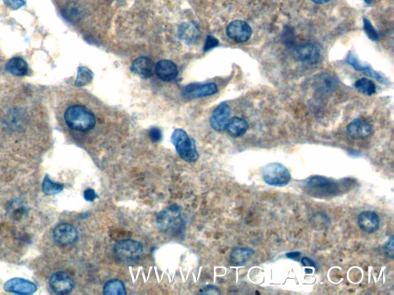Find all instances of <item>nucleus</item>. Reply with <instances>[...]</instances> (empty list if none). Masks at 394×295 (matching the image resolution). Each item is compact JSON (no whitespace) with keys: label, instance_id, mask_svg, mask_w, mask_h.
<instances>
[{"label":"nucleus","instance_id":"f257e3e1","mask_svg":"<svg viewBox=\"0 0 394 295\" xmlns=\"http://www.w3.org/2000/svg\"><path fill=\"white\" fill-rule=\"evenodd\" d=\"M64 120L68 127L77 132H89L97 123L95 115L81 105L69 106L65 112Z\"/></svg>","mask_w":394,"mask_h":295},{"label":"nucleus","instance_id":"f03ea898","mask_svg":"<svg viewBox=\"0 0 394 295\" xmlns=\"http://www.w3.org/2000/svg\"><path fill=\"white\" fill-rule=\"evenodd\" d=\"M156 225L166 234L180 232L185 225L181 207L173 205L161 211L156 217Z\"/></svg>","mask_w":394,"mask_h":295},{"label":"nucleus","instance_id":"7ed1b4c3","mask_svg":"<svg viewBox=\"0 0 394 295\" xmlns=\"http://www.w3.org/2000/svg\"><path fill=\"white\" fill-rule=\"evenodd\" d=\"M171 142L174 145L178 154L187 162L198 160L199 154L196 143L184 129H176L172 134Z\"/></svg>","mask_w":394,"mask_h":295},{"label":"nucleus","instance_id":"20e7f679","mask_svg":"<svg viewBox=\"0 0 394 295\" xmlns=\"http://www.w3.org/2000/svg\"><path fill=\"white\" fill-rule=\"evenodd\" d=\"M113 252L116 259L121 262L134 263L144 254V245L133 239H123L114 245Z\"/></svg>","mask_w":394,"mask_h":295},{"label":"nucleus","instance_id":"39448f33","mask_svg":"<svg viewBox=\"0 0 394 295\" xmlns=\"http://www.w3.org/2000/svg\"><path fill=\"white\" fill-rule=\"evenodd\" d=\"M262 175L263 181L272 186H284L291 180L289 170L284 165L277 162L264 165L262 169Z\"/></svg>","mask_w":394,"mask_h":295},{"label":"nucleus","instance_id":"423d86ee","mask_svg":"<svg viewBox=\"0 0 394 295\" xmlns=\"http://www.w3.org/2000/svg\"><path fill=\"white\" fill-rule=\"evenodd\" d=\"M306 185L309 191H313L319 195H334L339 189L336 182L322 176L316 175L309 178Z\"/></svg>","mask_w":394,"mask_h":295},{"label":"nucleus","instance_id":"0eeeda50","mask_svg":"<svg viewBox=\"0 0 394 295\" xmlns=\"http://www.w3.org/2000/svg\"><path fill=\"white\" fill-rule=\"evenodd\" d=\"M226 35L236 43H245L250 38L252 29L246 22L235 20L228 25Z\"/></svg>","mask_w":394,"mask_h":295},{"label":"nucleus","instance_id":"6e6552de","mask_svg":"<svg viewBox=\"0 0 394 295\" xmlns=\"http://www.w3.org/2000/svg\"><path fill=\"white\" fill-rule=\"evenodd\" d=\"M78 235L77 228L70 224H60L53 230L54 240L59 245H72L77 242Z\"/></svg>","mask_w":394,"mask_h":295},{"label":"nucleus","instance_id":"1a4fd4ad","mask_svg":"<svg viewBox=\"0 0 394 295\" xmlns=\"http://www.w3.org/2000/svg\"><path fill=\"white\" fill-rule=\"evenodd\" d=\"M49 287L53 292L64 294L71 292L74 288V281L67 273L59 271L49 279Z\"/></svg>","mask_w":394,"mask_h":295},{"label":"nucleus","instance_id":"9d476101","mask_svg":"<svg viewBox=\"0 0 394 295\" xmlns=\"http://www.w3.org/2000/svg\"><path fill=\"white\" fill-rule=\"evenodd\" d=\"M373 127L370 122L364 119H356L347 126L349 136L353 140H364L371 135Z\"/></svg>","mask_w":394,"mask_h":295},{"label":"nucleus","instance_id":"9b49d317","mask_svg":"<svg viewBox=\"0 0 394 295\" xmlns=\"http://www.w3.org/2000/svg\"><path fill=\"white\" fill-rule=\"evenodd\" d=\"M230 107L226 103H221L212 112L210 124L212 129L217 132H222L226 129L230 116Z\"/></svg>","mask_w":394,"mask_h":295},{"label":"nucleus","instance_id":"f8f14e48","mask_svg":"<svg viewBox=\"0 0 394 295\" xmlns=\"http://www.w3.org/2000/svg\"><path fill=\"white\" fill-rule=\"evenodd\" d=\"M296 56L302 63L314 65L319 63L320 52L316 45L313 43H306L297 48Z\"/></svg>","mask_w":394,"mask_h":295},{"label":"nucleus","instance_id":"ddd939ff","mask_svg":"<svg viewBox=\"0 0 394 295\" xmlns=\"http://www.w3.org/2000/svg\"><path fill=\"white\" fill-rule=\"evenodd\" d=\"M4 288L9 292L21 294H33L37 290L35 284L20 278H15L6 282Z\"/></svg>","mask_w":394,"mask_h":295},{"label":"nucleus","instance_id":"4468645a","mask_svg":"<svg viewBox=\"0 0 394 295\" xmlns=\"http://www.w3.org/2000/svg\"><path fill=\"white\" fill-rule=\"evenodd\" d=\"M357 224L362 231L367 233H374L378 231L381 225L379 216L374 211H365L358 216Z\"/></svg>","mask_w":394,"mask_h":295},{"label":"nucleus","instance_id":"2eb2a0df","mask_svg":"<svg viewBox=\"0 0 394 295\" xmlns=\"http://www.w3.org/2000/svg\"><path fill=\"white\" fill-rule=\"evenodd\" d=\"M156 75L164 82H171L176 78L179 71L177 66L170 60H164L158 62L155 66Z\"/></svg>","mask_w":394,"mask_h":295},{"label":"nucleus","instance_id":"dca6fc26","mask_svg":"<svg viewBox=\"0 0 394 295\" xmlns=\"http://www.w3.org/2000/svg\"><path fill=\"white\" fill-rule=\"evenodd\" d=\"M218 92L217 85L214 83H207L204 85L190 84L184 89V94L185 96L190 98H201L209 96Z\"/></svg>","mask_w":394,"mask_h":295},{"label":"nucleus","instance_id":"f3484780","mask_svg":"<svg viewBox=\"0 0 394 295\" xmlns=\"http://www.w3.org/2000/svg\"><path fill=\"white\" fill-rule=\"evenodd\" d=\"M131 71L141 78H150L154 73L155 64L147 57H139L133 61L131 66Z\"/></svg>","mask_w":394,"mask_h":295},{"label":"nucleus","instance_id":"a211bd4d","mask_svg":"<svg viewBox=\"0 0 394 295\" xmlns=\"http://www.w3.org/2000/svg\"><path fill=\"white\" fill-rule=\"evenodd\" d=\"M249 128V124L246 120L239 117H234L228 122L226 129L230 136L237 138L246 133Z\"/></svg>","mask_w":394,"mask_h":295},{"label":"nucleus","instance_id":"6ab92c4d","mask_svg":"<svg viewBox=\"0 0 394 295\" xmlns=\"http://www.w3.org/2000/svg\"><path fill=\"white\" fill-rule=\"evenodd\" d=\"M6 69L9 73L15 76H23L28 72L27 63L23 58L14 57L6 65Z\"/></svg>","mask_w":394,"mask_h":295},{"label":"nucleus","instance_id":"aec40b11","mask_svg":"<svg viewBox=\"0 0 394 295\" xmlns=\"http://www.w3.org/2000/svg\"><path fill=\"white\" fill-rule=\"evenodd\" d=\"M254 254V251L251 248L237 247L231 251L229 259L232 264L240 266V265H245Z\"/></svg>","mask_w":394,"mask_h":295},{"label":"nucleus","instance_id":"412c9836","mask_svg":"<svg viewBox=\"0 0 394 295\" xmlns=\"http://www.w3.org/2000/svg\"><path fill=\"white\" fill-rule=\"evenodd\" d=\"M347 63H348V64H350V66H353V67L355 69H356V70L366 71L367 75H370V76L373 77V78H376L377 80L381 82V83H386V80L382 76V75H380L378 72L373 71V69H371V68H370V66H367V65L363 64V63H361V62H360L359 60L353 55V54H349L348 56H347Z\"/></svg>","mask_w":394,"mask_h":295},{"label":"nucleus","instance_id":"4be33fe9","mask_svg":"<svg viewBox=\"0 0 394 295\" xmlns=\"http://www.w3.org/2000/svg\"><path fill=\"white\" fill-rule=\"evenodd\" d=\"M178 34L181 40L187 43H193L198 37L199 31L193 23H185L180 26Z\"/></svg>","mask_w":394,"mask_h":295},{"label":"nucleus","instance_id":"5701e85b","mask_svg":"<svg viewBox=\"0 0 394 295\" xmlns=\"http://www.w3.org/2000/svg\"><path fill=\"white\" fill-rule=\"evenodd\" d=\"M103 294L105 295H124L127 294L123 282L119 280H111L105 284Z\"/></svg>","mask_w":394,"mask_h":295},{"label":"nucleus","instance_id":"b1692460","mask_svg":"<svg viewBox=\"0 0 394 295\" xmlns=\"http://www.w3.org/2000/svg\"><path fill=\"white\" fill-rule=\"evenodd\" d=\"M94 78V72L86 67H80L77 72V80L75 82V86L77 87H83L87 86Z\"/></svg>","mask_w":394,"mask_h":295},{"label":"nucleus","instance_id":"393cba45","mask_svg":"<svg viewBox=\"0 0 394 295\" xmlns=\"http://www.w3.org/2000/svg\"><path fill=\"white\" fill-rule=\"evenodd\" d=\"M355 88L358 92L366 95H372L376 93V86L373 82L368 78H363L355 83Z\"/></svg>","mask_w":394,"mask_h":295},{"label":"nucleus","instance_id":"a878e982","mask_svg":"<svg viewBox=\"0 0 394 295\" xmlns=\"http://www.w3.org/2000/svg\"><path fill=\"white\" fill-rule=\"evenodd\" d=\"M43 191L48 195H55L59 194L63 190V185L61 184L56 183L52 182L49 176L46 175L43 182L42 185Z\"/></svg>","mask_w":394,"mask_h":295},{"label":"nucleus","instance_id":"bb28decb","mask_svg":"<svg viewBox=\"0 0 394 295\" xmlns=\"http://www.w3.org/2000/svg\"><path fill=\"white\" fill-rule=\"evenodd\" d=\"M364 27L366 33H367V35H368L370 40H373V41H377L378 40L379 35H378V32L375 30L370 22L367 19V18H364Z\"/></svg>","mask_w":394,"mask_h":295},{"label":"nucleus","instance_id":"cd10ccee","mask_svg":"<svg viewBox=\"0 0 394 295\" xmlns=\"http://www.w3.org/2000/svg\"><path fill=\"white\" fill-rule=\"evenodd\" d=\"M320 82L322 83V86L321 87L324 88V89H333V88L336 86V82L332 78L330 75H324L320 77Z\"/></svg>","mask_w":394,"mask_h":295},{"label":"nucleus","instance_id":"c85d7f7f","mask_svg":"<svg viewBox=\"0 0 394 295\" xmlns=\"http://www.w3.org/2000/svg\"><path fill=\"white\" fill-rule=\"evenodd\" d=\"M4 4L12 10H17L25 6L24 0H3Z\"/></svg>","mask_w":394,"mask_h":295},{"label":"nucleus","instance_id":"c756f323","mask_svg":"<svg viewBox=\"0 0 394 295\" xmlns=\"http://www.w3.org/2000/svg\"><path fill=\"white\" fill-rule=\"evenodd\" d=\"M219 46V40L212 35H208L204 45V51L210 50Z\"/></svg>","mask_w":394,"mask_h":295},{"label":"nucleus","instance_id":"7c9ffc66","mask_svg":"<svg viewBox=\"0 0 394 295\" xmlns=\"http://www.w3.org/2000/svg\"><path fill=\"white\" fill-rule=\"evenodd\" d=\"M149 136L153 143H158L162 139V132L157 128H152L149 132Z\"/></svg>","mask_w":394,"mask_h":295},{"label":"nucleus","instance_id":"2f4dec72","mask_svg":"<svg viewBox=\"0 0 394 295\" xmlns=\"http://www.w3.org/2000/svg\"><path fill=\"white\" fill-rule=\"evenodd\" d=\"M384 251L388 257L393 258V236H391L384 246Z\"/></svg>","mask_w":394,"mask_h":295},{"label":"nucleus","instance_id":"473e14b6","mask_svg":"<svg viewBox=\"0 0 394 295\" xmlns=\"http://www.w3.org/2000/svg\"><path fill=\"white\" fill-rule=\"evenodd\" d=\"M97 197L98 195L94 189L89 188V189H86L84 191V199L88 202H94Z\"/></svg>","mask_w":394,"mask_h":295},{"label":"nucleus","instance_id":"72a5a7b5","mask_svg":"<svg viewBox=\"0 0 394 295\" xmlns=\"http://www.w3.org/2000/svg\"><path fill=\"white\" fill-rule=\"evenodd\" d=\"M202 293L206 294H220V291L217 287L212 286V285H208V286L203 288Z\"/></svg>","mask_w":394,"mask_h":295},{"label":"nucleus","instance_id":"f704fd0d","mask_svg":"<svg viewBox=\"0 0 394 295\" xmlns=\"http://www.w3.org/2000/svg\"><path fill=\"white\" fill-rule=\"evenodd\" d=\"M301 262H302L303 266H311L316 268V265H315L314 262L311 259H309V258H303V259H302Z\"/></svg>","mask_w":394,"mask_h":295},{"label":"nucleus","instance_id":"c9c22d12","mask_svg":"<svg viewBox=\"0 0 394 295\" xmlns=\"http://www.w3.org/2000/svg\"><path fill=\"white\" fill-rule=\"evenodd\" d=\"M300 253L299 252H290L286 254V257L289 258V259H297L298 257H299L300 256Z\"/></svg>","mask_w":394,"mask_h":295},{"label":"nucleus","instance_id":"e433bc0d","mask_svg":"<svg viewBox=\"0 0 394 295\" xmlns=\"http://www.w3.org/2000/svg\"><path fill=\"white\" fill-rule=\"evenodd\" d=\"M312 1L316 4H325V3H328L330 0H312Z\"/></svg>","mask_w":394,"mask_h":295},{"label":"nucleus","instance_id":"4c0bfd02","mask_svg":"<svg viewBox=\"0 0 394 295\" xmlns=\"http://www.w3.org/2000/svg\"><path fill=\"white\" fill-rule=\"evenodd\" d=\"M373 1H374V0H364V2H365V3H367V4H371V3H373Z\"/></svg>","mask_w":394,"mask_h":295}]
</instances>
